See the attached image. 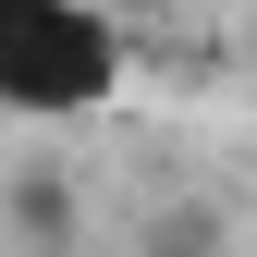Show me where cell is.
<instances>
[{
	"label": "cell",
	"mask_w": 257,
	"mask_h": 257,
	"mask_svg": "<svg viewBox=\"0 0 257 257\" xmlns=\"http://www.w3.org/2000/svg\"><path fill=\"white\" fill-rule=\"evenodd\" d=\"M122 86V25L98 0H0V110L74 122Z\"/></svg>",
	"instance_id": "1"
},
{
	"label": "cell",
	"mask_w": 257,
	"mask_h": 257,
	"mask_svg": "<svg viewBox=\"0 0 257 257\" xmlns=\"http://www.w3.org/2000/svg\"><path fill=\"white\" fill-rule=\"evenodd\" d=\"M0 233H13V257H74V184L61 172H13L0 184Z\"/></svg>",
	"instance_id": "2"
},
{
	"label": "cell",
	"mask_w": 257,
	"mask_h": 257,
	"mask_svg": "<svg viewBox=\"0 0 257 257\" xmlns=\"http://www.w3.org/2000/svg\"><path fill=\"white\" fill-rule=\"evenodd\" d=\"M135 257H233V220H220L208 196H172V208L135 233Z\"/></svg>",
	"instance_id": "3"
},
{
	"label": "cell",
	"mask_w": 257,
	"mask_h": 257,
	"mask_svg": "<svg viewBox=\"0 0 257 257\" xmlns=\"http://www.w3.org/2000/svg\"><path fill=\"white\" fill-rule=\"evenodd\" d=\"M98 13H147V0H98Z\"/></svg>",
	"instance_id": "4"
}]
</instances>
